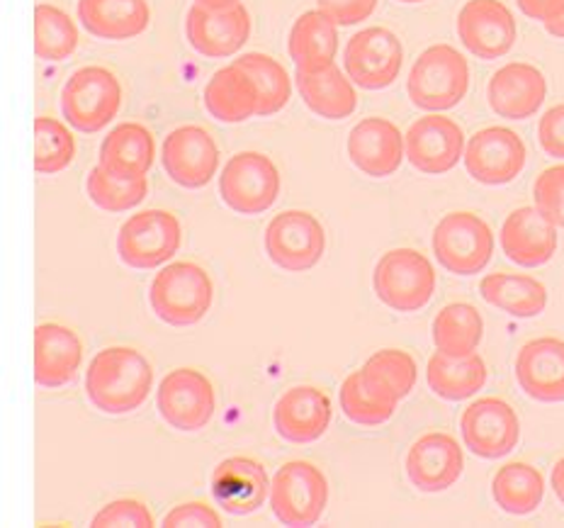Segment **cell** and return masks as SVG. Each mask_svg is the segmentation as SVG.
Returning a JSON list of instances; mask_svg holds the SVG:
<instances>
[{
  "label": "cell",
  "mask_w": 564,
  "mask_h": 528,
  "mask_svg": "<svg viewBox=\"0 0 564 528\" xmlns=\"http://www.w3.org/2000/svg\"><path fill=\"white\" fill-rule=\"evenodd\" d=\"M154 387V370L137 348H102L86 370V395L105 414L122 417L147 402Z\"/></svg>",
  "instance_id": "6da1fadb"
},
{
  "label": "cell",
  "mask_w": 564,
  "mask_h": 528,
  "mask_svg": "<svg viewBox=\"0 0 564 528\" xmlns=\"http://www.w3.org/2000/svg\"><path fill=\"white\" fill-rule=\"evenodd\" d=\"M469 90L467 58L451 44H433L421 52L406 78L409 100L426 112L460 105Z\"/></svg>",
  "instance_id": "7a4b0ae2"
},
{
  "label": "cell",
  "mask_w": 564,
  "mask_h": 528,
  "mask_svg": "<svg viewBox=\"0 0 564 528\" xmlns=\"http://www.w3.org/2000/svg\"><path fill=\"white\" fill-rule=\"evenodd\" d=\"M151 310L171 326H193L203 322L215 302V285L203 266L175 261L161 268L151 280Z\"/></svg>",
  "instance_id": "3957f363"
},
{
  "label": "cell",
  "mask_w": 564,
  "mask_h": 528,
  "mask_svg": "<svg viewBox=\"0 0 564 528\" xmlns=\"http://www.w3.org/2000/svg\"><path fill=\"white\" fill-rule=\"evenodd\" d=\"M375 295L394 312H419L426 308L436 292V271L431 261L416 249L387 251L372 276Z\"/></svg>",
  "instance_id": "277c9868"
},
{
  "label": "cell",
  "mask_w": 564,
  "mask_h": 528,
  "mask_svg": "<svg viewBox=\"0 0 564 528\" xmlns=\"http://www.w3.org/2000/svg\"><path fill=\"white\" fill-rule=\"evenodd\" d=\"M122 108V86L102 66L78 68L64 84L62 112L66 122L84 134H96L108 127Z\"/></svg>",
  "instance_id": "5b68a950"
},
{
  "label": "cell",
  "mask_w": 564,
  "mask_h": 528,
  "mask_svg": "<svg viewBox=\"0 0 564 528\" xmlns=\"http://www.w3.org/2000/svg\"><path fill=\"white\" fill-rule=\"evenodd\" d=\"M328 504V479L310 461H290L270 483V509L275 519L292 528L314 526Z\"/></svg>",
  "instance_id": "8992f818"
},
{
  "label": "cell",
  "mask_w": 564,
  "mask_h": 528,
  "mask_svg": "<svg viewBox=\"0 0 564 528\" xmlns=\"http://www.w3.org/2000/svg\"><path fill=\"white\" fill-rule=\"evenodd\" d=\"M183 241L181 219L166 209H144L129 217L120 237H117V254L122 263L139 271L159 268L178 254Z\"/></svg>",
  "instance_id": "52a82bcc"
},
{
  "label": "cell",
  "mask_w": 564,
  "mask_h": 528,
  "mask_svg": "<svg viewBox=\"0 0 564 528\" xmlns=\"http://www.w3.org/2000/svg\"><path fill=\"white\" fill-rule=\"evenodd\" d=\"M219 195L239 215H263L280 195V171L258 151H241L219 175Z\"/></svg>",
  "instance_id": "ba28073f"
},
{
  "label": "cell",
  "mask_w": 564,
  "mask_h": 528,
  "mask_svg": "<svg viewBox=\"0 0 564 528\" xmlns=\"http://www.w3.org/2000/svg\"><path fill=\"white\" fill-rule=\"evenodd\" d=\"M433 254L448 273L475 276L491 261L494 234L481 217L473 213H453L433 229Z\"/></svg>",
  "instance_id": "9c48e42d"
},
{
  "label": "cell",
  "mask_w": 564,
  "mask_h": 528,
  "mask_svg": "<svg viewBox=\"0 0 564 528\" xmlns=\"http://www.w3.org/2000/svg\"><path fill=\"white\" fill-rule=\"evenodd\" d=\"M265 251L278 268L288 273L312 271L326 251V234L314 215L304 209H288L265 229Z\"/></svg>",
  "instance_id": "30bf717a"
},
{
  "label": "cell",
  "mask_w": 564,
  "mask_h": 528,
  "mask_svg": "<svg viewBox=\"0 0 564 528\" xmlns=\"http://www.w3.org/2000/svg\"><path fill=\"white\" fill-rule=\"evenodd\" d=\"M156 407L175 431H203L217 409L215 385L195 368H175L159 385Z\"/></svg>",
  "instance_id": "8fae6325"
},
{
  "label": "cell",
  "mask_w": 564,
  "mask_h": 528,
  "mask_svg": "<svg viewBox=\"0 0 564 528\" xmlns=\"http://www.w3.org/2000/svg\"><path fill=\"white\" fill-rule=\"evenodd\" d=\"M463 441L469 453L487 461L509 455L521 441V421L516 409L501 397H481L460 417Z\"/></svg>",
  "instance_id": "7c38bea8"
},
{
  "label": "cell",
  "mask_w": 564,
  "mask_h": 528,
  "mask_svg": "<svg viewBox=\"0 0 564 528\" xmlns=\"http://www.w3.org/2000/svg\"><path fill=\"white\" fill-rule=\"evenodd\" d=\"M465 169L481 185H507L525 169L528 149L509 127H485L469 137Z\"/></svg>",
  "instance_id": "4fadbf2b"
},
{
  "label": "cell",
  "mask_w": 564,
  "mask_h": 528,
  "mask_svg": "<svg viewBox=\"0 0 564 528\" xmlns=\"http://www.w3.org/2000/svg\"><path fill=\"white\" fill-rule=\"evenodd\" d=\"M404 64V46L387 28H368L352 34L346 46V72L366 90L392 86Z\"/></svg>",
  "instance_id": "5bb4252c"
},
{
  "label": "cell",
  "mask_w": 564,
  "mask_h": 528,
  "mask_svg": "<svg viewBox=\"0 0 564 528\" xmlns=\"http://www.w3.org/2000/svg\"><path fill=\"white\" fill-rule=\"evenodd\" d=\"M404 157L421 173H448L465 157L460 125L445 115L419 117L404 134Z\"/></svg>",
  "instance_id": "9a60e30c"
},
{
  "label": "cell",
  "mask_w": 564,
  "mask_h": 528,
  "mask_svg": "<svg viewBox=\"0 0 564 528\" xmlns=\"http://www.w3.org/2000/svg\"><path fill=\"white\" fill-rule=\"evenodd\" d=\"M163 169L183 187H205L217 175L219 147L205 127H175L161 144Z\"/></svg>",
  "instance_id": "2e32d148"
},
{
  "label": "cell",
  "mask_w": 564,
  "mask_h": 528,
  "mask_svg": "<svg viewBox=\"0 0 564 528\" xmlns=\"http://www.w3.org/2000/svg\"><path fill=\"white\" fill-rule=\"evenodd\" d=\"M251 15L241 3L212 10L193 6L185 20V34L197 54L207 58L234 56L251 37Z\"/></svg>",
  "instance_id": "e0dca14e"
},
{
  "label": "cell",
  "mask_w": 564,
  "mask_h": 528,
  "mask_svg": "<svg viewBox=\"0 0 564 528\" xmlns=\"http://www.w3.org/2000/svg\"><path fill=\"white\" fill-rule=\"evenodd\" d=\"M404 467L411 485L423 495H436L460 479L465 471V453L451 433L431 431L411 445Z\"/></svg>",
  "instance_id": "ac0fdd59"
},
{
  "label": "cell",
  "mask_w": 564,
  "mask_h": 528,
  "mask_svg": "<svg viewBox=\"0 0 564 528\" xmlns=\"http://www.w3.org/2000/svg\"><path fill=\"white\" fill-rule=\"evenodd\" d=\"M457 34L469 54L494 62L513 50L516 20L501 0H469L457 15Z\"/></svg>",
  "instance_id": "d6986e66"
},
{
  "label": "cell",
  "mask_w": 564,
  "mask_h": 528,
  "mask_svg": "<svg viewBox=\"0 0 564 528\" xmlns=\"http://www.w3.org/2000/svg\"><path fill=\"white\" fill-rule=\"evenodd\" d=\"M212 497L234 516L258 511L270 497V477L263 463L246 455L221 461L212 473Z\"/></svg>",
  "instance_id": "ffe728a7"
},
{
  "label": "cell",
  "mask_w": 564,
  "mask_h": 528,
  "mask_svg": "<svg viewBox=\"0 0 564 528\" xmlns=\"http://www.w3.org/2000/svg\"><path fill=\"white\" fill-rule=\"evenodd\" d=\"M516 380L535 402H564V342L540 336L528 342L516 356Z\"/></svg>",
  "instance_id": "44dd1931"
},
{
  "label": "cell",
  "mask_w": 564,
  "mask_h": 528,
  "mask_svg": "<svg viewBox=\"0 0 564 528\" xmlns=\"http://www.w3.org/2000/svg\"><path fill=\"white\" fill-rule=\"evenodd\" d=\"M332 400L319 387L297 385L280 397L273 412L275 431L290 443H312L332 427Z\"/></svg>",
  "instance_id": "7402d4cb"
},
{
  "label": "cell",
  "mask_w": 564,
  "mask_h": 528,
  "mask_svg": "<svg viewBox=\"0 0 564 528\" xmlns=\"http://www.w3.org/2000/svg\"><path fill=\"white\" fill-rule=\"evenodd\" d=\"M348 157L370 179H387L404 161V134L384 117H368L350 129Z\"/></svg>",
  "instance_id": "603a6c76"
},
{
  "label": "cell",
  "mask_w": 564,
  "mask_h": 528,
  "mask_svg": "<svg viewBox=\"0 0 564 528\" xmlns=\"http://www.w3.org/2000/svg\"><path fill=\"white\" fill-rule=\"evenodd\" d=\"M547 80L533 64L511 62L501 66L489 80L491 110L507 120H525L543 108Z\"/></svg>",
  "instance_id": "cb8c5ba5"
},
{
  "label": "cell",
  "mask_w": 564,
  "mask_h": 528,
  "mask_svg": "<svg viewBox=\"0 0 564 528\" xmlns=\"http://www.w3.org/2000/svg\"><path fill=\"white\" fill-rule=\"evenodd\" d=\"M501 246L513 263L545 266L557 251V225L538 207H519L503 222Z\"/></svg>",
  "instance_id": "d4e9b609"
},
{
  "label": "cell",
  "mask_w": 564,
  "mask_h": 528,
  "mask_svg": "<svg viewBox=\"0 0 564 528\" xmlns=\"http://www.w3.org/2000/svg\"><path fill=\"white\" fill-rule=\"evenodd\" d=\"M84 363V344L62 324L34 328V380L40 387H64L76 378Z\"/></svg>",
  "instance_id": "484cf974"
},
{
  "label": "cell",
  "mask_w": 564,
  "mask_h": 528,
  "mask_svg": "<svg viewBox=\"0 0 564 528\" xmlns=\"http://www.w3.org/2000/svg\"><path fill=\"white\" fill-rule=\"evenodd\" d=\"M78 20L93 37L124 42L149 28L147 0H78Z\"/></svg>",
  "instance_id": "4316f807"
},
{
  "label": "cell",
  "mask_w": 564,
  "mask_h": 528,
  "mask_svg": "<svg viewBox=\"0 0 564 528\" xmlns=\"http://www.w3.org/2000/svg\"><path fill=\"white\" fill-rule=\"evenodd\" d=\"M154 137L137 122L117 125L100 144V166L120 179H141L154 166Z\"/></svg>",
  "instance_id": "83f0119b"
},
{
  "label": "cell",
  "mask_w": 564,
  "mask_h": 528,
  "mask_svg": "<svg viewBox=\"0 0 564 528\" xmlns=\"http://www.w3.org/2000/svg\"><path fill=\"white\" fill-rule=\"evenodd\" d=\"M338 400L340 409H344V414L352 424L368 429L387 424L394 417L399 402H402L390 387L372 378L366 368L348 375L344 385H340Z\"/></svg>",
  "instance_id": "f1b7e54d"
},
{
  "label": "cell",
  "mask_w": 564,
  "mask_h": 528,
  "mask_svg": "<svg viewBox=\"0 0 564 528\" xmlns=\"http://www.w3.org/2000/svg\"><path fill=\"white\" fill-rule=\"evenodd\" d=\"M258 105H261V98H258L253 78L237 62L219 68L205 86V108L219 122H246L258 115Z\"/></svg>",
  "instance_id": "f546056e"
},
{
  "label": "cell",
  "mask_w": 564,
  "mask_h": 528,
  "mask_svg": "<svg viewBox=\"0 0 564 528\" xmlns=\"http://www.w3.org/2000/svg\"><path fill=\"white\" fill-rule=\"evenodd\" d=\"M295 84L304 105L324 120H346L358 108L356 88L336 64L319 72H297Z\"/></svg>",
  "instance_id": "4dcf8cb0"
},
{
  "label": "cell",
  "mask_w": 564,
  "mask_h": 528,
  "mask_svg": "<svg viewBox=\"0 0 564 528\" xmlns=\"http://www.w3.org/2000/svg\"><path fill=\"white\" fill-rule=\"evenodd\" d=\"M288 50L297 72H319L332 66L338 52V25L322 10H307L292 25Z\"/></svg>",
  "instance_id": "1f68e13d"
},
{
  "label": "cell",
  "mask_w": 564,
  "mask_h": 528,
  "mask_svg": "<svg viewBox=\"0 0 564 528\" xmlns=\"http://www.w3.org/2000/svg\"><path fill=\"white\" fill-rule=\"evenodd\" d=\"M426 382L443 400L463 402L487 385V363L479 354L451 356L436 351L429 358Z\"/></svg>",
  "instance_id": "d6a6232c"
},
{
  "label": "cell",
  "mask_w": 564,
  "mask_h": 528,
  "mask_svg": "<svg viewBox=\"0 0 564 528\" xmlns=\"http://www.w3.org/2000/svg\"><path fill=\"white\" fill-rule=\"evenodd\" d=\"M479 295L487 304L521 320H531L547 308L545 283L525 273H489L479 283Z\"/></svg>",
  "instance_id": "836d02e7"
},
{
  "label": "cell",
  "mask_w": 564,
  "mask_h": 528,
  "mask_svg": "<svg viewBox=\"0 0 564 528\" xmlns=\"http://www.w3.org/2000/svg\"><path fill=\"white\" fill-rule=\"evenodd\" d=\"M491 495L507 514L525 516L543 504L545 479L533 465L507 463L491 479Z\"/></svg>",
  "instance_id": "e575fe53"
},
{
  "label": "cell",
  "mask_w": 564,
  "mask_h": 528,
  "mask_svg": "<svg viewBox=\"0 0 564 528\" xmlns=\"http://www.w3.org/2000/svg\"><path fill=\"white\" fill-rule=\"evenodd\" d=\"M485 336V320H481L475 304L453 302L436 314L433 320V344L438 351L451 356L475 354Z\"/></svg>",
  "instance_id": "d590c367"
},
{
  "label": "cell",
  "mask_w": 564,
  "mask_h": 528,
  "mask_svg": "<svg viewBox=\"0 0 564 528\" xmlns=\"http://www.w3.org/2000/svg\"><path fill=\"white\" fill-rule=\"evenodd\" d=\"M78 50V28L66 10L40 3L34 8V54L42 62H64Z\"/></svg>",
  "instance_id": "8d00e7d4"
},
{
  "label": "cell",
  "mask_w": 564,
  "mask_h": 528,
  "mask_svg": "<svg viewBox=\"0 0 564 528\" xmlns=\"http://www.w3.org/2000/svg\"><path fill=\"white\" fill-rule=\"evenodd\" d=\"M237 64L253 78V84L258 88V98H261V105H258V117L275 115L285 108L292 96V84L285 66L275 62L273 56L261 54V52L243 54L241 58H237Z\"/></svg>",
  "instance_id": "74e56055"
},
{
  "label": "cell",
  "mask_w": 564,
  "mask_h": 528,
  "mask_svg": "<svg viewBox=\"0 0 564 528\" xmlns=\"http://www.w3.org/2000/svg\"><path fill=\"white\" fill-rule=\"evenodd\" d=\"M86 191L93 205L105 209V213L120 215L129 213V209H134L137 205L147 201L149 181L147 175H141V179H120V175L105 171L98 163V166L88 173Z\"/></svg>",
  "instance_id": "f35d334b"
},
{
  "label": "cell",
  "mask_w": 564,
  "mask_h": 528,
  "mask_svg": "<svg viewBox=\"0 0 564 528\" xmlns=\"http://www.w3.org/2000/svg\"><path fill=\"white\" fill-rule=\"evenodd\" d=\"M76 157V137L54 117L34 120V169L42 175L62 173Z\"/></svg>",
  "instance_id": "ab89813d"
},
{
  "label": "cell",
  "mask_w": 564,
  "mask_h": 528,
  "mask_svg": "<svg viewBox=\"0 0 564 528\" xmlns=\"http://www.w3.org/2000/svg\"><path fill=\"white\" fill-rule=\"evenodd\" d=\"M362 368H366L372 378H378L380 382L390 387L399 400L409 397L419 380V368H416L414 356H409L406 351H399V348L378 351V354L366 360V366Z\"/></svg>",
  "instance_id": "60d3db41"
},
{
  "label": "cell",
  "mask_w": 564,
  "mask_h": 528,
  "mask_svg": "<svg viewBox=\"0 0 564 528\" xmlns=\"http://www.w3.org/2000/svg\"><path fill=\"white\" fill-rule=\"evenodd\" d=\"M154 516H151L149 507L139 499H115L110 504L93 516L90 526L96 528H117V526H127V528H151L154 526Z\"/></svg>",
  "instance_id": "b9f144b4"
},
{
  "label": "cell",
  "mask_w": 564,
  "mask_h": 528,
  "mask_svg": "<svg viewBox=\"0 0 564 528\" xmlns=\"http://www.w3.org/2000/svg\"><path fill=\"white\" fill-rule=\"evenodd\" d=\"M535 207L564 229V166H550L535 179Z\"/></svg>",
  "instance_id": "7bdbcfd3"
},
{
  "label": "cell",
  "mask_w": 564,
  "mask_h": 528,
  "mask_svg": "<svg viewBox=\"0 0 564 528\" xmlns=\"http://www.w3.org/2000/svg\"><path fill=\"white\" fill-rule=\"evenodd\" d=\"M221 528V516L203 502H185L163 516V528Z\"/></svg>",
  "instance_id": "ee69618b"
},
{
  "label": "cell",
  "mask_w": 564,
  "mask_h": 528,
  "mask_svg": "<svg viewBox=\"0 0 564 528\" xmlns=\"http://www.w3.org/2000/svg\"><path fill=\"white\" fill-rule=\"evenodd\" d=\"M324 15L332 18L336 25H358V22L368 20L378 0H316Z\"/></svg>",
  "instance_id": "f6af8a7d"
},
{
  "label": "cell",
  "mask_w": 564,
  "mask_h": 528,
  "mask_svg": "<svg viewBox=\"0 0 564 528\" xmlns=\"http://www.w3.org/2000/svg\"><path fill=\"white\" fill-rule=\"evenodd\" d=\"M538 142L547 157L564 159V105H555L540 117Z\"/></svg>",
  "instance_id": "bcb514c9"
},
{
  "label": "cell",
  "mask_w": 564,
  "mask_h": 528,
  "mask_svg": "<svg viewBox=\"0 0 564 528\" xmlns=\"http://www.w3.org/2000/svg\"><path fill=\"white\" fill-rule=\"evenodd\" d=\"M519 8L528 18L540 20L545 25V22L555 20L562 10H564V0H516Z\"/></svg>",
  "instance_id": "7dc6e473"
},
{
  "label": "cell",
  "mask_w": 564,
  "mask_h": 528,
  "mask_svg": "<svg viewBox=\"0 0 564 528\" xmlns=\"http://www.w3.org/2000/svg\"><path fill=\"white\" fill-rule=\"evenodd\" d=\"M550 485H552V489H555L557 499L564 504V457H560V461L555 463V467H552Z\"/></svg>",
  "instance_id": "c3c4849f"
},
{
  "label": "cell",
  "mask_w": 564,
  "mask_h": 528,
  "mask_svg": "<svg viewBox=\"0 0 564 528\" xmlns=\"http://www.w3.org/2000/svg\"><path fill=\"white\" fill-rule=\"evenodd\" d=\"M545 30L552 34V37L564 40V10H562V13H560L555 20L545 22Z\"/></svg>",
  "instance_id": "681fc988"
},
{
  "label": "cell",
  "mask_w": 564,
  "mask_h": 528,
  "mask_svg": "<svg viewBox=\"0 0 564 528\" xmlns=\"http://www.w3.org/2000/svg\"><path fill=\"white\" fill-rule=\"evenodd\" d=\"M197 6H205L212 10H219V8H229V6H237L239 0H195Z\"/></svg>",
  "instance_id": "f907efd6"
},
{
  "label": "cell",
  "mask_w": 564,
  "mask_h": 528,
  "mask_svg": "<svg viewBox=\"0 0 564 528\" xmlns=\"http://www.w3.org/2000/svg\"><path fill=\"white\" fill-rule=\"evenodd\" d=\"M399 3H423V0H399Z\"/></svg>",
  "instance_id": "816d5d0a"
}]
</instances>
